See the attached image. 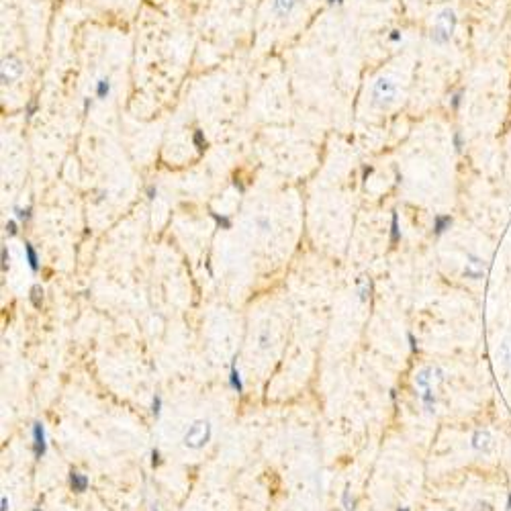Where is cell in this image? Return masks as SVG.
<instances>
[{
	"label": "cell",
	"instance_id": "cell-1",
	"mask_svg": "<svg viewBox=\"0 0 511 511\" xmlns=\"http://www.w3.org/2000/svg\"><path fill=\"white\" fill-rule=\"evenodd\" d=\"M397 94H399L397 82L388 76H381L370 86V107L377 111H388L397 102Z\"/></svg>",
	"mask_w": 511,
	"mask_h": 511
},
{
	"label": "cell",
	"instance_id": "cell-2",
	"mask_svg": "<svg viewBox=\"0 0 511 511\" xmlns=\"http://www.w3.org/2000/svg\"><path fill=\"white\" fill-rule=\"evenodd\" d=\"M213 438V425L209 419H194L182 434V444L189 450H202Z\"/></svg>",
	"mask_w": 511,
	"mask_h": 511
},
{
	"label": "cell",
	"instance_id": "cell-3",
	"mask_svg": "<svg viewBox=\"0 0 511 511\" xmlns=\"http://www.w3.org/2000/svg\"><path fill=\"white\" fill-rule=\"evenodd\" d=\"M456 23H458V19H456L454 8L446 6L444 10H442V12L436 16V21H434V27H432V33H430L432 41H434L436 45H440V47H442V45H448V43L452 41V37H454Z\"/></svg>",
	"mask_w": 511,
	"mask_h": 511
},
{
	"label": "cell",
	"instance_id": "cell-4",
	"mask_svg": "<svg viewBox=\"0 0 511 511\" xmlns=\"http://www.w3.org/2000/svg\"><path fill=\"white\" fill-rule=\"evenodd\" d=\"M23 72H25L23 62L14 56H8V58L2 60V65H0V80H2L4 86L6 84H14L23 76Z\"/></svg>",
	"mask_w": 511,
	"mask_h": 511
},
{
	"label": "cell",
	"instance_id": "cell-5",
	"mask_svg": "<svg viewBox=\"0 0 511 511\" xmlns=\"http://www.w3.org/2000/svg\"><path fill=\"white\" fill-rule=\"evenodd\" d=\"M470 444L476 452H481L483 456H493L495 454V438L489 430H476L472 434Z\"/></svg>",
	"mask_w": 511,
	"mask_h": 511
},
{
	"label": "cell",
	"instance_id": "cell-6",
	"mask_svg": "<svg viewBox=\"0 0 511 511\" xmlns=\"http://www.w3.org/2000/svg\"><path fill=\"white\" fill-rule=\"evenodd\" d=\"M31 436H33V456L35 460H41L47 452V436H45V425L41 421H33L31 425Z\"/></svg>",
	"mask_w": 511,
	"mask_h": 511
},
{
	"label": "cell",
	"instance_id": "cell-7",
	"mask_svg": "<svg viewBox=\"0 0 511 511\" xmlns=\"http://www.w3.org/2000/svg\"><path fill=\"white\" fill-rule=\"evenodd\" d=\"M442 383L444 381V370L438 368V366H425L421 368L417 374H415V386L419 390L428 388V386H434V383Z\"/></svg>",
	"mask_w": 511,
	"mask_h": 511
},
{
	"label": "cell",
	"instance_id": "cell-8",
	"mask_svg": "<svg viewBox=\"0 0 511 511\" xmlns=\"http://www.w3.org/2000/svg\"><path fill=\"white\" fill-rule=\"evenodd\" d=\"M485 262L479 258V256H472L468 254L466 256V262H464V278H470V280H481L485 276Z\"/></svg>",
	"mask_w": 511,
	"mask_h": 511
},
{
	"label": "cell",
	"instance_id": "cell-9",
	"mask_svg": "<svg viewBox=\"0 0 511 511\" xmlns=\"http://www.w3.org/2000/svg\"><path fill=\"white\" fill-rule=\"evenodd\" d=\"M299 6V0H272V12H274L278 19H286L291 16Z\"/></svg>",
	"mask_w": 511,
	"mask_h": 511
},
{
	"label": "cell",
	"instance_id": "cell-10",
	"mask_svg": "<svg viewBox=\"0 0 511 511\" xmlns=\"http://www.w3.org/2000/svg\"><path fill=\"white\" fill-rule=\"evenodd\" d=\"M67 483H70V489L74 493H84L90 487V479L86 474H82L80 470H76V468H72L70 474H67Z\"/></svg>",
	"mask_w": 511,
	"mask_h": 511
},
{
	"label": "cell",
	"instance_id": "cell-11",
	"mask_svg": "<svg viewBox=\"0 0 511 511\" xmlns=\"http://www.w3.org/2000/svg\"><path fill=\"white\" fill-rule=\"evenodd\" d=\"M227 383L229 386L235 390L237 395H244V381H242V374H240V368H237V356L231 360V366H229V377H227Z\"/></svg>",
	"mask_w": 511,
	"mask_h": 511
},
{
	"label": "cell",
	"instance_id": "cell-12",
	"mask_svg": "<svg viewBox=\"0 0 511 511\" xmlns=\"http://www.w3.org/2000/svg\"><path fill=\"white\" fill-rule=\"evenodd\" d=\"M111 90H113L111 78L102 76V78H98V80L94 82V96H96L98 100H107V98L111 96Z\"/></svg>",
	"mask_w": 511,
	"mask_h": 511
},
{
	"label": "cell",
	"instance_id": "cell-13",
	"mask_svg": "<svg viewBox=\"0 0 511 511\" xmlns=\"http://www.w3.org/2000/svg\"><path fill=\"white\" fill-rule=\"evenodd\" d=\"M356 293H358V299L362 303L370 299V293H372V280L366 278V276H358L356 278Z\"/></svg>",
	"mask_w": 511,
	"mask_h": 511
},
{
	"label": "cell",
	"instance_id": "cell-14",
	"mask_svg": "<svg viewBox=\"0 0 511 511\" xmlns=\"http://www.w3.org/2000/svg\"><path fill=\"white\" fill-rule=\"evenodd\" d=\"M25 260H27V264H29L33 274L39 272V254H37L35 246H33L31 242H25Z\"/></svg>",
	"mask_w": 511,
	"mask_h": 511
},
{
	"label": "cell",
	"instance_id": "cell-15",
	"mask_svg": "<svg viewBox=\"0 0 511 511\" xmlns=\"http://www.w3.org/2000/svg\"><path fill=\"white\" fill-rule=\"evenodd\" d=\"M419 399H421V403H423L425 411H428V413H436V403H438V399H436V393H434V386L423 388L421 393H419Z\"/></svg>",
	"mask_w": 511,
	"mask_h": 511
},
{
	"label": "cell",
	"instance_id": "cell-16",
	"mask_svg": "<svg viewBox=\"0 0 511 511\" xmlns=\"http://www.w3.org/2000/svg\"><path fill=\"white\" fill-rule=\"evenodd\" d=\"M452 225V217L450 215H436L434 219V233L436 235H444Z\"/></svg>",
	"mask_w": 511,
	"mask_h": 511
},
{
	"label": "cell",
	"instance_id": "cell-17",
	"mask_svg": "<svg viewBox=\"0 0 511 511\" xmlns=\"http://www.w3.org/2000/svg\"><path fill=\"white\" fill-rule=\"evenodd\" d=\"M209 215H211V219L215 221V225H217L219 229L229 231V229L233 227V221H231V217H229V215H223V213H215V211H211Z\"/></svg>",
	"mask_w": 511,
	"mask_h": 511
},
{
	"label": "cell",
	"instance_id": "cell-18",
	"mask_svg": "<svg viewBox=\"0 0 511 511\" xmlns=\"http://www.w3.org/2000/svg\"><path fill=\"white\" fill-rule=\"evenodd\" d=\"M192 145L196 147V151H198V153L207 151L209 141H207V135H204V131H202V129H194V131H192Z\"/></svg>",
	"mask_w": 511,
	"mask_h": 511
},
{
	"label": "cell",
	"instance_id": "cell-19",
	"mask_svg": "<svg viewBox=\"0 0 511 511\" xmlns=\"http://www.w3.org/2000/svg\"><path fill=\"white\" fill-rule=\"evenodd\" d=\"M401 242V227H399V215L397 211L390 213V244H399Z\"/></svg>",
	"mask_w": 511,
	"mask_h": 511
},
{
	"label": "cell",
	"instance_id": "cell-20",
	"mask_svg": "<svg viewBox=\"0 0 511 511\" xmlns=\"http://www.w3.org/2000/svg\"><path fill=\"white\" fill-rule=\"evenodd\" d=\"M339 503H342V507H344L346 511H354V509H356V499L352 497V491H350L348 485L344 487L342 495H339Z\"/></svg>",
	"mask_w": 511,
	"mask_h": 511
},
{
	"label": "cell",
	"instance_id": "cell-21",
	"mask_svg": "<svg viewBox=\"0 0 511 511\" xmlns=\"http://www.w3.org/2000/svg\"><path fill=\"white\" fill-rule=\"evenodd\" d=\"M499 358H501V362H503L505 366L511 368V339H509V337L503 339V342L499 344Z\"/></svg>",
	"mask_w": 511,
	"mask_h": 511
},
{
	"label": "cell",
	"instance_id": "cell-22",
	"mask_svg": "<svg viewBox=\"0 0 511 511\" xmlns=\"http://www.w3.org/2000/svg\"><path fill=\"white\" fill-rule=\"evenodd\" d=\"M29 301H31V305L33 307H39L43 305V288H41V284H33L31 286V291H29Z\"/></svg>",
	"mask_w": 511,
	"mask_h": 511
},
{
	"label": "cell",
	"instance_id": "cell-23",
	"mask_svg": "<svg viewBox=\"0 0 511 511\" xmlns=\"http://www.w3.org/2000/svg\"><path fill=\"white\" fill-rule=\"evenodd\" d=\"M14 219L19 221V223H29L31 217H33V207L27 204V207H14Z\"/></svg>",
	"mask_w": 511,
	"mask_h": 511
},
{
	"label": "cell",
	"instance_id": "cell-24",
	"mask_svg": "<svg viewBox=\"0 0 511 511\" xmlns=\"http://www.w3.org/2000/svg\"><path fill=\"white\" fill-rule=\"evenodd\" d=\"M37 111H39V102H37V98H31L27 105H25V121H31L33 117L37 115Z\"/></svg>",
	"mask_w": 511,
	"mask_h": 511
},
{
	"label": "cell",
	"instance_id": "cell-25",
	"mask_svg": "<svg viewBox=\"0 0 511 511\" xmlns=\"http://www.w3.org/2000/svg\"><path fill=\"white\" fill-rule=\"evenodd\" d=\"M162 405H164V399H162V395L156 393V395H153V399H151V407H149V409H151V415L156 417V419L162 415Z\"/></svg>",
	"mask_w": 511,
	"mask_h": 511
},
{
	"label": "cell",
	"instance_id": "cell-26",
	"mask_svg": "<svg viewBox=\"0 0 511 511\" xmlns=\"http://www.w3.org/2000/svg\"><path fill=\"white\" fill-rule=\"evenodd\" d=\"M258 348L260 350H268L270 348V329L264 327L260 333H258Z\"/></svg>",
	"mask_w": 511,
	"mask_h": 511
},
{
	"label": "cell",
	"instance_id": "cell-27",
	"mask_svg": "<svg viewBox=\"0 0 511 511\" xmlns=\"http://www.w3.org/2000/svg\"><path fill=\"white\" fill-rule=\"evenodd\" d=\"M452 145H454L456 151H462V147H464V135H462V131H454V133H452Z\"/></svg>",
	"mask_w": 511,
	"mask_h": 511
},
{
	"label": "cell",
	"instance_id": "cell-28",
	"mask_svg": "<svg viewBox=\"0 0 511 511\" xmlns=\"http://www.w3.org/2000/svg\"><path fill=\"white\" fill-rule=\"evenodd\" d=\"M4 231H6V235H8V237L19 235V221H16V219H10V221H6Z\"/></svg>",
	"mask_w": 511,
	"mask_h": 511
},
{
	"label": "cell",
	"instance_id": "cell-29",
	"mask_svg": "<svg viewBox=\"0 0 511 511\" xmlns=\"http://www.w3.org/2000/svg\"><path fill=\"white\" fill-rule=\"evenodd\" d=\"M149 464H151L153 468H158V466L162 464V452H160L158 448H151V452H149Z\"/></svg>",
	"mask_w": 511,
	"mask_h": 511
},
{
	"label": "cell",
	"instance_id": "cell-30",
	"mask_svg": "<svg viewBox=\"0 0 511 511\" xmlns=\"http://www.w3.org/2000/svg\"><path fill=\"white\" fill-rule=\"evenodd\" d=\"M145 196H147V200H156V198H158V184H156V182L147 184V189H145Z\"/></svg>",
	"mask_w": 511,
	"mask_h": 511
},
{
	"label": "cell",
	"instance_id": "cell-31",
	"mask_svg": "<svg viewBox=\"0 0 511 511\" xmlns=\"http://www.w3.org/2000/svg\"><path fill=\"white\" fill-rule=\"evenodd\" d=\"M10 268V254H8V246H2V272H8Z\"/></svg>",
	"mask_w": 511,
	"mask_h": 511
},
{
	"label": "cell",
	"instance_id": "cell-32",
	"mask_svg": "<svg viewBox=\"0 0 511 511\" xmlns=\"http://www.w3.org/2000/svg\"><path fill=\"white\" fill-rule=\"evenodd\" d=\"M256 225H258L262 231H268V229H270V219H268V217H264V215L256 217Z\"/></svg>",
	"mask_w": 511,
	"mask_h": 511
},
{
	"label": "cell",
	"instance_id": "cell-33",
	"mask_svg": "<svg viewBox=\"0 0 511 511\" xmlns=\"http://www.w3.org/2000/svg\"><path fill=\"white\" fill-rule=\"evenodd\" d=\"M460 102H462V90H458L456 94H452V98H450V107H452L454 111H458V109H460Z\"/></svg>",
	"mask_w": 511,
	"mask_h": 511
},
{
	"label": "cell",
	"instance_id": "cell-34",
	"mask_svg": "<svg viewBox=\"0 0 511 511\" xmlns=\"http://www.w3.org/2000/svg\"><path fill=\"white\" fill-rule=\"evenodd\" d=\"M401 39H403V33H401L399 29H393V31L388 33V41H390V43H399Z\"/></svg>",
	"mask_w": 511,
	"mask_h": 511
},
{
	"label": "cell",
	"instance_id": "cell-35",
	"mask_svg": "<svg viewBox=\"0 0 511 511\" xmlns=\"http://www.w3.org/2000/svg\"><path fill=\"white\" fill-rule=\"evenodd\" d=\"M374 174V166H368V164H364L362 166V182H366L370 176Z\"/></svg>",
	"mask_w": 511,
	"mask_h": 511
},
{
	"label": "cell",
	"instance_id": "cell-36",
	"mask_svg": "<svg viewBox=\"0 0 511 511\" xmlns=\"http://www.w3.org/2000/svg\"><path fill=\"white\" fill-rule=\"evenodd\" d=\"M92 105H94V98L86 96V98H84V100H82V113H84V115H86V113H88V111L92 109Z\"/></svg>",
	"mask_w": 511,
	"mask_h": 511
},
{
	"label": "cell",
	"instance_id": "cell-37",
	"mask_svg": "<svg viewBox=\"0 0 511 511\" xmlns=\"http://www.w3.org/2000/svg\"><path fill=\"white\" fill-rule=\"evenodd\" d=\"M231 184H233V189H235L237 192H242V194L246 192V184H244V182H242L240 178H237V176H235V178L231 180Z\"/></svg>",
	"mask_w": 511,
	"mask_h": 511
},
{
	"label": "cell",
	"instance_id": "cell-38",
	"mask_svg": "<svg viewBox=\"0 0 511 511\" xmlns=\"http://www.w3.org/2000/svg\"><path fill=\"white\" fill-rule=\"evenodd\" d=\"M0 511H10V501L6 497V493H2V497H0Z\"/></svg>",
	"mask_w": 511,
	"mask_h": 511
},
{
	"label": "cell",
	"instance_id": "cell-39",
	"mask_svg": "<svg viewBox=\"0 0 511 511\" xmlns=\"http://www.w3.org/2000/svg\"><path fill=\"white\" fill-rule=\"evenodd\" d=\"M407 339H409V348H411V352H417V342H415V335L411 331H407Z\"/></svg>",
	"mask_w": 511,
	"mask_h": 511
},
{
	"label": "cell",
	"instance_id": "cell-40",
	"mask_svg": "<svg viewBox=\"0 0 511 511\" xmlns=\"http://www.w3.org/2000/svg\"><path fill=\"white\" fill-rule=\"evenodd\" d=\"M346 0H327V6H342Z\"/></svg>",
	"mask_w": 511,
	"mask_h": 511
},
{
	"label": "cell",
	"instance_id": "cell-41",
	"mask_svg": "<svg viewBox=\"0 0 511 511\" xmlns=\"http://www.w3.org/2000/svg\"><path fill=\"white\" fill-rule=\"evenodd\" d=\"M149 511H162V509H160L158 503H151V505H149Z\"/></svg>",
	"mask_w": 511,
	"mask_h": 511
},
{
	"label": "cell",
	"instance_id": "cell-42",
	"mask_svg": "<svg viewBox=\"0 0 511 511\" xmlns=\"http://www.w3.org/2000/svg\"><path fill=\"white\" fill-rule=\"evenodd\" d=\"M507 509L511 511V493H509V497H507Z\"/></svg>",
	"mask_w": 511,
	"mask_h": 511
},
{
	"label": "cell",
	"instance_id": "cell-43",
	"mask_svg": "<svg viewBox=\"0 0 511 511\" xmlns=\"http://www.w3.org/2000/svg\"><path fill=\"white\" fill-rule=\"evenodd\" d=\"M397 511H411V509H407V507H399Z\"/></svg>",
	"mask_w": 511,
	"mask_h": 511
},
{
	"label": "cell",
	"instance_id": "cell-44",
	"mask_svg": "<svg viewBox=\"0 0 511 511\" xmlns=\"http://www.w3.org/2000/svg\"><path fill=\"white\" fill-rule=\"evenodd\" d=\"M31 511H43V509H41V507H35V509H31Z\"/></svg>",
	"mask_w": 511,
	"mask_h": 511
}]
</instances>
